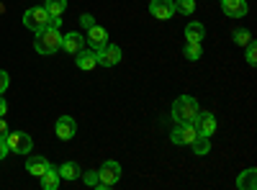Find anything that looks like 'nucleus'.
Returning <instances> with one entry per match:
<instances>
[{"label":"nucleus","mask_w":257,"mask_h":190,"mask_svg":"<svg viewBox=\"0 0 257 190\" xmlns=\"http://www.w3.org/2000/svg\"><path fill=\"white\" fill-rule=\"evenodd\" d=\"M8 134V123H6V118L0 116V136H6Z\"/></svg>","instance_id":"nucleus-31"},{"label":"nucleus","mask_w":257,"mask_h":190,"mask_svg":"<svg viewBox=\"0 0 257 190\" xmlns=\"http://www.w3.org/2000/svg\"><path fill=\"white\" fill-rule=\"evenodd\" d=\"M8 113V103H6V98L0 95V116H6Z\"/></svg>","instance_id":"nucleus-30"},{"label":"nucleus","mask_w":257,"mask_h":190,"mask_svg":"<svg viewBox=\"0 0 257 190\" xmlns=\"http://www.w3.org/2000/svg\"><path fill=\"white\" fill-rule=\"evenodd\" d=\"M88 44H90L93 52H100L105 44H108V31H105L103 26H98V24H93L88 29Z\"/></svg>","instance_id":"nucleus-11"},{"label":"nucleus","mask_w":257,"mask_h":190,"mask_svg":"<svg viewBox=\"0 0 257 190\" xmlns=\"http://www.w3.org/2000/svg\"><path fill=\"white\" fill-rule=\"evenodd\" d=\"M44 8L49 11V16H62L64 11H67V0H47Z\"/></svg>","instance_id":"nucleus-22"},{"label":"nucleus","mask_w":257,"mask_h":190,"mask_svg":"<svg viewBox=\"0 0 257 190\" xmlns=\"http://www.w3.org/2000/svg\"><path fill=\"white\" fill-rule=\"evenodd\" d=\"M221 11H224V16H229V18H242V16H247L249 6L244 3V0H224Z\"/></svg>","instance_id":"nucleus-14"},{"label":"nucleus","mask_w":257,"mask_h":190,"mask_svg":"<svg viewBox=\"0 0 257 190\" xmlns=\"http://www.w3.org/2000/svg\"><path fill=\"white\" fill-rule=\"evenodd\" d=\"M8 82H11L8 72H6V70H0V95H3V93L8 90Z\"/></svg>","instance_id":"nucleus-27"},{"label":"nucleus","mask_w":257,"mask_h":190,"mask_svg":"<svg viewBox=\"0 0 257 190\" xmlns=\"http://www.w3.org/2000/svg\"><path fill=\"white\" fill-rule=\"evenodd\" d=\"M82 182H85V185H90V187H98V182H100V180H98V170L85 172V175H82Z\"/></svg>","instance_id":"nucleus-26"},{"label":"nucleus","mask_w":257,"mask_h":190,"mask_svg":"<svg viewBox=\"0 0 257 190\" xmlns=\"http://www.w3.org/2000/svg\"><path fill=\"white\" fill-rule=\"evenodd\" d=\"M231 41L237 47H247L249 41H252V34H249V29H234V34H231Z\"/></svg>","instance_id":"nucleus-21"},{"label":"nucleus","mask_w":257,"mask_h":190,"mask_svg":"<svg viewBox=\"0 0 257 190\" xmlns=\"http://www.w3.org/2000/svg\"><path fill=\"white\" fill-rule=\"evenodd\" d=\"M193 11H196V0H175V13L190 16Z\"/></svg>","instance_id":"nucleus-23"},{"label":"nucleus","mask_w":257,"mask_h":190,"mask_svg":"<svg viewBox=\"0 0 257 190\" xmlns=\"http://www.w3.org/2000/svg\"><path fill=\"white\" fill-rule=\"evenodd\" d=\"M11 154V149H8V144H6V136H0V159H6Z\"/></svg>","instance_id":"nucleus-29"},{"label":"nucleus","mask_w":257,"mask_h":190,"mask_svg":"<svg viewBox=\"0 0 257 190\" xmlns=\"http://www.w3.org/2000/svg\"><path fill=\"white\" fill-rule=\"evenodd\" d=\"M244 49H247V65H249V67H254V65H257V44H254V39L249 41V44H247Z\"/></svg>","instance_id":"nucleus-25"},{"label":"nucleus","mask_w":257,"mask_h":190,"mask_svg":"<svg viewBox=\"0 0 257 190\" xmlns=\"http://www.w3.org/2000/svg\"><path fill=\"white\" fill-rule=\"evenodd\" d=\"M39 180H41V187H44V190H57L62 177H59V172H57V167H49V170L41 175Z\"/></svg>","instance_id":"nucleus-18"},{"label":"nucleus","mask_w":257,"mask_h":190,"mask_svg":"<svg viewBox=\"0 0 257 190\" xmlns=\"http://www.w3.org/2000/svg\"><path fill=\"white\" fill-rule=\"evenodd\" d=\"M0 13H3V3H0Z\"/></svg>","instance_id":"nucleus-32"},{"label":"nucleus","mask_w":257,"mask_h":190,"mask_svg":"<svg viewBox=\"0 0 257 190\" xmlns=\"http://www.w3.org/2000/svg\"><path fill=\"white\" fill-rule=\"evenodd\" d=\"M6 144H8V149L16 152V154H29L34 149V139L26 131H8L6 134Z\"/></svg>","instance_id":"nucleus-4"},{"label":"nucleus","mask_w":257,"mask_h":190,"mask_svg":"<svg viewBox=\"0 0 257 190\" xmlns=\"http://www.w3.org/2000/svg\"><path fill=\"white\" fill-rule=\"evenodd\" d=\"M82 47H85V36H82L80 31H70V34L62 36V49H64V52L77 54Z\"/></svg>","instance_id":"nucleus-13"},{"label":"nucleus","mask_w":257,"mask_h":190,"mask_svg":"<svg viewBox=\"0 0 257 190\" xmlns=\"http://www.w3.org/2000/svg\"><path fill=\"white\" fill-rule=\"evenodd\" d=\"M198 111H201V108H198V100L193 98V95H180V98H175V103H173V118H175L178 123L193 121Z\"/></svg>","instance_id":"nucleus-2"},{"label":"nucleus","mask_w":257,"mask_h":190,"mask_svg":"<svg viewBox=\"0 0 257 190\" xmlns=\"http://www.w3.org/2000/svg\"><path fill=\"white\" fill-rule=\"evenodd\" d=\"M57 172H59V177H62V180H77V177L82 175V170L77 167V162H64Z\"/></svg>","instance_id":"nucleus-19"},{"label":"nucleus","mask_w":257,"mask_h":190,"mask_svg":"<svg viewBox=\"0 0 257 190\" xmlns=\"http://www.w3.org/2000/svg\"><path fill=\"white\" fill-rule=\"evenodd\" d=\"M190 146H193V154L206 157V154L211 152V139H208V136H196V139L190 141Z\"/></svg>","instance_id":"nucleus-20"},{"label":"nucleus","mask_w":257,"mask_h":190,"mask_svg":"<svg viewBox=\"0 0 257 190\" xmlns=\"http://www.w3.org/2000/svg\"><path fill=\"white\" fill-rule=\"evenodd\" d=\"M98 54V65L100 67H116L118 62H121V47L118 44H105L100 52H95Z\"/></svg>","instance_id":"nucleus-8"},{"label":"nucleus","mask_w":257,"mask_h":190,"mask_svg":"<svg viewBox=\"0 0 257 190\" xmlns=\"http://www.w3.org/2000/svg\"><path fill=\"white\" fill-rule=\"evenodd\" d=\"M49 167H52V162H49L47 157H39V154H36V157H29V159H26V170H29L34 177H41V175L49 170Z\"/></svg>","instance_id":"nucleus-15"},{"label":"nucleus","mask_w":257,"mask_h":190,"mask_svg":"<svg viewBox=\"0 0 257 190\" xmlns=\"http://www.w3.org/2000/svg\"><path fill=\"white\" fill-rule=\"evenodd\" d=\"M54 131H57V139L70 141V139L77 134V123H75V118H72V116H62V118H57Z\"/></svg>","instance_id":"nucleus-10"},{"label":"nucleus","mask_w":257,"mask_h":190,"mask_svg":"<svg viewBox=\"0 0 257 190\" xmlns=\"http://www.w3.org/2000/svg\"><path fill=\"white\" fill-rule=\"evenodd\" d=\"M183 54H185V59H190V62H198L201 54H203V49H201V44H185Z\"/></svg>","instance_id":"nucleus-24"},{"label":"nucleus","mask_w":257,"mask_h":190,"mask_svg":"<svg viewBox=\"0 0 257 190\" xmlns=\"http://www.w3.org/2000/svg\"><path fill=\"white\" fill-rule=\"evenodd\" d=\"M206 36V26L198 24V21H193V24L185 26V44H201Z\"/></svg>","instance_id":"nucleus-16"},{"label":"nucleus","mask_w":257,"mask_h":190,"mask_svg":"<svg viewBox=\"0 0 257 190\" xmlns=\"http://www.w3.org/2000/svg\"><path fill=\"white\" fill-rule=\"evenodd\" d=\"M75 59H77V70L90 72V70L98 67V54H95L93 49H85V47H82V49L75 54Z\"/></svg>","instance_id":"nucleus-12"},{"label":"nucleus","mask_w":257,"mask_h":190,"mask_svg":"<svg viewBox=\"0 0 257 190\" xmlns=\"http://www.w3.org/2000/svg\"><path fill=\"white\" fill-rule=\"evenodd\" d=\"M98 190H108L113 187L118 180H121V164L116 159H108V162H103L100 164V170H98Z\"/></svg>","instance_id":"nucleus-3"},{"label":"nucleus","mask_w":257,"mask_h":190,"mask_svg":"<svg viewBox=\"0 0 257 190\" xmlns=\"http://www.w3.org/2000/svg\"><path fill=\"white\" fill-rule=\"evenodd\" d=\"M219 3H224V0H219Z\"/></svg>","instance_id":"nucleus-33"},{"label":"nucleus","mask_w":257,"mask_h":190,"mask_svg":"<svg viewBox=\"0 0 257 190\" xmlns=\"http://www.w3.org/2000/svg\"><path fill=\"white\" fill-rule=\"evenodd\" d=\"M93 24H95V18H93L90 13H85V16L80 18V26H82V29H90Z\"/></svg>","instance_id":"nucleus-28"},{"label":"nucleus","mask_w":257,"mask_h":190,"mask_svg":"<svg viewBox=\"0 0 257 190\" xmlns=\"http://www.w3.org/2000/svg\"><path fill=\"white\" fill-rule=\"evenodd\" d=\"M237 187L239 190H254L257 187V170H254V167H249V170H244L237 177Z\"/></svg>","instance_id":"nucleus-17"},{"label":"nucleus","mask_w":257,"mask_h":190,"mask_svg":"<svg viewBox=\"0 0 257 190\" xmlns=\"http://www.w3.org/2000/svg\"><path fill=\"white\" fill-rule=\"evenodd\" d=\"M49 18L52 16H49V11L44 6H36V8H29L24 13V26L31 29V31H39V29H44L49 24Z\"/></svg>","instance_id":"nucleus-6"},{"label":"nucleus","mask_w":257,"mask_h":190,"mask_svg":"<svg viewBox=\"0 0 257 190\" xmlns=\"http://www.w3.org/2000/svg\"><path fill=\"white\" fill-rule=\"evenodd\" d=\"M34 49L39 54H54L57 49H62V31L59 29H52V26H44L36 31V41H34Z\"/></svg>","instance_id":"nucleus-1"},{"label":"nucleus","mask_w":257,"mask_h":190,"mask_svg":"<svg viewBox=\"0 0 257 190\" xmlns=\"http://www.w3.org/2000/svg\"><path fill=\"white\" fill-rule=\"evenodd\" d=\"M149 13L160 21H170L175 16V0H152L149 3Z\"/></svg>","instance_id":"nucleus-9"},{"label":"nucleus","mask_w":257,"mask_h":190,"mask_svg":"<svg viewBox=\"0 0 257 190\" xmlns=\"http://www.w3.org/2000/svg\"><path fill=\"white\" fill-rule=\"evenodd\" d=\"M193 126H196V131H198V136H213L216 134V129H219V121H216V116H213L211 111H198L196 113V118H193Z\"/></svg>","instance_id":"nucleus-5"},{"label":"nucleus","mask_w":257,"mask_h":190,"mask_svg":"<svg viewBox=\"0 0 257 190\" xmlns=\"http://www.w3.org/2000/svg\"><path fill=\"white\" fill-rule=\"evenodd\" d=\"M196 136H198L196 126H193V121H188V123H178V126H175L173 134H170V141L178 144V146H183V144H190Z\"/></svg>","instance_id":"nucleus-7"}]
</instances>
